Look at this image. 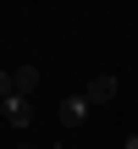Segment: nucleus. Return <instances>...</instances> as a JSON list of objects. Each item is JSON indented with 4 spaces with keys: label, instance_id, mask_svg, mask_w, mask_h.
Returning a JSON list of instances; mask_svg holds the SVG:
<instances>
[{
    "label": "nucleus",
    "instance_id": "1",
    "mask_svg": "<svg viewBox=\"0 0 138 149\" xmlns=\"http://www.w3.org/2000/svg\"><path fill=\"white\" fill-rule=\"evenodd\" d=\"M0 116H6V122L22 133V127L33 122V94H6V100H0Z\"/></svg>",
    "mask_w": 138,
    "mask_h": 149
},
{
    "label": "nucleus",
    "instance_id": "2",
    "mask_svg": "<svg viewBox=\"0 0 138 149\" xmlns=\"http://www.w3.org/2000/svg\"><path fill=\"white\" fill-rule=\"evenodd\" d=\"M89 111H94V105H89V94H66V100L55 105V122H61V127H83V122H89Z\"/></svg>",
    "mask_w": 138,
    "mask_h": 149
},
{
    "label": "nucleus",
    "instance_id": "3",
    "mask_svg": "<svg viewBox=\"0 0 138 149\" xmlns=\"http://www.w3.org/2000/svg\"><path fill=\"white\" fill-rule=\"evenodd\" d=\"M116 88H122V83H116V72H100V77H89V88H83V94H89V105H111V100H116Z\"/></svg>",
    "mask_w": 138,
    "mask_h": 149
},
{
    "label": "nucleus",
    "instance_id": "4",
    "mask_svg": "<svg viewBox=\"0 0 138 149\" xmlns=\"http://www.w3.org/2000/svg\"><path fill=\"white\" fill-rule=\"evenodd\" d=\"M39 83H44V72H39V66H17V94H33Z\"/></svg>",
    "mask_w": 138,
    "mask_h": 149
},
{
    "label": "nucleus",
    "instance_id": "5",
    "mask_svg": "<svg viewBox=\"0 0 138 149\" xmlns=\"http://www.w3.org/2000/svg\"><path fill=\"white\" fill-rule=\"evenodd\" d=\"M6 94H17V72H6V66H0V100H6Z\"/></svg>",
    "mask_w": 138,
    "mask_h": 149
},
{
    "label": "nucleus",
    "instance_id": "6",
    "mask_svg": "<svg viewBox=\"0 0 138 149\" xmlns=\"http://www.w3.org/2000/svg\"><path fill=\"white\" fill-rule=\"evenodd\" d=\"M122 149H138V133H127V138H122Z\"/></svg>",
    "mask_w": 138,
    "mask_h": 149
},
{
    "label": "nucleus",
    "instance_id": "7",
    "mask_svg": "<svg viewBox=\"0 0 138 149\" xmlns=\"http://www.w3.org/2000/svg\"><path fill=\"white\" fill-rule=\"evenodd\" d=\"M17 149H33V144H17Z\"/></svg>",
    "mask_w": 138,
    "mask_h": 149
}]
</instances>
